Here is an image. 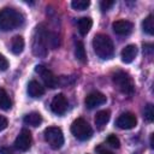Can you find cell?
<instances>
[{"label": "cell", "mask_w": 154, "mask_h": 154, "mask_svg": "<svg viewBox=\"0 0 154 154\" xmlns=\"http://www.w3.org/2000/svg\"><path fill=\"white\" fill-rule=\"evenodd\" d=\"M24 22V17L20 12L14 8H2L0 10V30L10 31L20 26Z\"/></svg>", "instance_id": "obj_1"}, {"label": "cell", "mask_w": 154, "mask_h": 154, "mask_svg": "<svg viewBox=\"0 0 154 154\" xmlns=\"http://www.w3.org/2000/svg\"><path fill=\"white\" fill-rule=\"evenodd\" d=\"M48 31L47 29L40 24L36 26L32 36V53L36 57H46L48 52Z\"/></svg>", "instance_id": "obj_2"}, {"label": "cell", "mask_w": 154, "mask_h": 154, "mask_svg": "<svg viewBox=\"0 0 154 154\" xmlns=\"http://www.w3.org/2000/svg\"><path fill=\"white\" fill-rule=\"evenodd\" d=\"M93 48L96 55L101 59H111L114 54V46L112 40L105 34H97L93 38Z\"/></svg>", "instance_id": "obj_3"}, {"label": "cell", "mask_w": 154, "mask_h": 154, "mask_svg": "<svg viewBox=\"0 0 154 154\" xmlns=\"http://www.w3.org/2000/svg\"><path fill=\"white\" fill-rule=\"evenodd\" d=\"M112 79H113L114 85L123 94H126V95L134 94V91H135V84H134V81H132V78L130 77L129 73H126L124 71H117L113 75Z\"/></svg>", "instance_id": "obj_4"}, {"label": "cell", "mask_w": 154, "mask_h": 154, "mask_svg": "<svg viewBox=\"0 0 154 154\" xmlns=\"http://www.w3.org/2000/svg\"><path fill=\"white\" fill-rule=\"evenodd\" d=\"M71 132H72V135L77 140H79V141H87V140H89L91 137L93 129L88 124L87 120H84L83 118H77L71 124Z\"/></svg>", "instance_id": "obj_5"}, {"label": "cell", "mask_w": 154, "mask_h": 154, "mask_svg": "<svg viewBox=\"0 0 154 154\" xmlns=\"http://www.w3.org/2000/svg\"><path fill=\"white\" fill-rule=\"evenodd\" d=\"M43 136L46 142L49 144L52 149H59L64 144V135L60 128L58 126H48L43 131Z\"/></svg>", "instance_id": "obj_6"}, {"label": "cell", "mask_w": 154, "mask_h": 154, "mask_svg": "<svg viewBox=\"0 0 154 154\" xmlns=\"http://www.w3.org/2000/svg\"><path fill=\"white\" fill-rule=\"evenodd\" d=\"M35 71H36V73H38L41 76V78H42V81H43V83H45L46 87H48L51 89H54V88H57L59 85L58 77L51 70H48L47 67H45L43 65H36Z\"/></svg>", "instance_id": "obj_7"}, {"label": "cell", "mask_w": 154, "mask_h": 154, "mask_svg": "<svg viewBox=\"0 0 154 154\" xmlns=\"http://www.w3.org/2000/svg\"><path fill=\"white\" fill-rule=\"evenodd\" d=\"M137 124V118L134 113L131 112H125V113H122L117 122H116V125L119 128V129H124V130H130V129H134Z\"/></svg>", "instance_id": "obj_8"}, {"label": "cell", "mask_w": 154, "mask_h": 154, "mask_svg": "<svg viewBox=\"0 0 154 154\" xmlns=\"http://www.w3.org/2000/svg\"><path fill=\"white\" fill-rule=\"evenodd\" d=\"M31 141L32 138H31L30 131L26 129H23L14 140V147L20 152H25L31 147Z\"/></svg>", "instance_id": "obj_9"}, {"label": "cell", "mask_w": 154, "mask_h": 154, "mask_svg": "<svg viewBox=\"0 0 154 154\" xmlns=\"http://www.w3.org/2000/svg\"><path fill=\"white\" fill-rule=\"evenodd\" d=\"M67 106H69V102H67V99L64 94H58L54 96V99L52 100V103H51V108L52 111L58 114V116H61L66 112L67 109Z\"/></svg>", "instance_id": "obj_10"}, {"label": "cell", "mask_w": 154, "mask_h": 154, "mask_svg": "<svg viewBox=\"0 0 154 154\" xmlns=\"http://www.w3.org/2000/svg\"><path fill=\"white\" fill-rule=\"evenodd\" d=\"M107 99L106 96L100 93V91H91L89 93L87 96H85V100H84V103L88 108H95L97 106H101L103 103H106Z\"/></svg>", "instance_id": "obj_11"}, {"label": "cell", "mask_w": 154, "mask_h": 154, "mask_svg": "<svg viewBox=\"0 0 154 154\" xmlns=\"http://www.w3.org/2000/svg\"><path fill=\"white\" fill-rule=\"evenodd\" d=\"M112 26H113V31L117 35H122V36L129 35L134 29V24L131 22H129V20H125V19L116 20L112 24Z\"/></svg>", "instance_id": "obj_12"}, {"label": "cell", "mask_w": 154, "mask_h": 154, "mask_svg": "<svg viewBox=\"0 0 154 154\" xmlns=\"http://www.w3.org/2000/svg\"><path fill=\"white\" fill-rule=\"evenodd\" d=\"M137 55V47L135 45H128L122 51V60L125 64H130Z\"/></svg>", "instance_id": "obj_13"}, {"label": "cell", "mask_w": 154, "mask_h": 154, "mask_svg": "<svg viewBox=\"0 0 154 154\" xmlns=\"http://www.w3.org/2000/svg\"><path fill=\"white\" fill-rule=\"evenodd\" d=\"M28 94L31 97H40L45 94V88L37 81H30L28 84Z\"/></svg>", "instance_id": "obj_14"}, {"label": "cell", "mask_w": 154, "mask_h": 154, "mask_svg": "<svg viewBox=\"0 0 154 154\" xmlns=\"http://www.w3.org/2000/svg\"><path fill=\"white\" fill-rule=\"evenodd\" d=\"M77 25H78V31H79V34H81L82 36H84V35H87V34L90 31V29H91V26H93V20H91V18H89V17H82V18L78 19Z\"/></svg>", "instance_id": "obj_15"}, {"label": "cell", "mask_w": 154, "mask_h": 154, "mask_svg": "<svg viewBox=\"0 0 154 154\" xmlns=\"http://www.w3.org/2000/svg\"><path fill=\"white\" fill-rule=\"evenodd\" d=\"M23 122L26 125H30V126H35L36 128V126H38L42 123V116L38 112H30L26 116H24Z\"/></svg>", "instance_id": "obj_16"}, {"label": "cell", "mask_w": 154, "mask_h": 154, "mask_svg": "<svg viewBox=\"0 0 154 154\" xmlns=\"http://www.w3.org/2000/svg\"><path fill=\"white\" fill-rule=\"evenodd\" d=\"M109 118H111V112H109L108 109L99 111V112L96 113V116H95V124H96V126L100 128V129L103 128V126L108 123Z\"/></svg>", "instance_id": "obj_17"}, {"label": "cell", "mask_w": 154, "mask_h": 154, "mask_svg": "<svg viewBox=\"0 0 154 154\" xmlns=\"http://www.w3.org/2000/svg\"><path fill=\"white\" fill-rule=\"evenodd\" d=\"M24 49V38L20 35H17L11 41V52L16 55L20 54Z\"/></svg>", "instance_id": "obj_18"}, {"label": "cell", "mask_w": 154, "mask_h": 154, "mask_svg": "<svg viewBox=\"0 0 154 154\" xmlns=\"http://www.w3.org/2000/svg\"><path fill=\"white\" fill-rule=\"evenodd\" d=\"M11 107H12V101L8 94L4 88H0V108L4 111H8L11 109Z\"/></svg>", "instance_id": "obj_19"}, {"label": "cell", "mask_w": 154, "mask_h": 154, "mask_svg": "<svg viewBox=\"0 0 154 154\" xmlns=\"http://www.w3.org/2000/svg\"><path fill=\"white\" fill-rule=\"evenodd\" d=\"M142 29L148 35H153L154 34V19H153V14H148L144 18V20L142 22Z\"/></svg>", "instance_id": "obj_20"}, {"label": "cell", "mask_w": 154, "mask_h": 154, "mask_svg": "<svg viewBox=\"0 0 154 154\" xmlns=\"http://www.w3.org/2000/svg\"><path fill=\"white\" fill-rule=\"evenodd\" d=\"M75 54L76 58L81 61V63H85L87 61V54H85V49H84V45L82 41H77L76 46H75Z\"/></svg>", "instance_id": "obj_21"}, {"label": "cell", "mask_w": 154, "mask_h": 154, "mask_svg": "<svg viewBox=\"0 0 154 154\" xmlns=\"http://www.w3.org/2000/svg\"><path fill=\"white\" fill-rule=\"evenodd\" d=\"M89 5H90V2L88 0H73L71 2L72 8L76 10V11H83V10L88 8Z\"/></svg>", "instance_id": "obj_22"}, {"label": "cell", "mask_w": 154, "mask_h": 154, "mask_svg": "<svg viewBox=\"0 0 154 154\" xmlns=\"http://www.w3.org/2000/svg\"><path fill=\"white\" fill-rule=\"evenodd\" d=\"M143 114H144V119L147 120V122H153V119H154V109H153V105L152 103H148L146 107H144V112H143Z\"/></svg>", "instance_id": "obj_23"}, {"label": "cell", "mask_w": 154, "mask_h": 154, "mask_svg": "<svg viewBox=\"0 0 154 154\" xmlns=\"http://www.w3.org/2000/svg\"><path fill=\"white\" fill-rule=\"evenodd\" d=\"M107 144L109 146V147H112V148H116V149H118L119 147H120V141H119V138L116 136V135H109L108 137H107Z\"/></svg>", "instance_id": "obj_24"}, {"label": "cell", "mask_w": 154, "mask_h": 154, "mask_svg": "<svg viewBox=\"0 0 154 154\" xmlns=\"http://www.w3.org/2000/svg\"><path fill=\"white\" fill-rule=\"evenodd\" d=\"M114 4H116V2H114L113 0H102V1H100V8H101V11H107V10H109Z\"/></svg>", "instance_id": "obj_25"}, {"label": "cell", "mask_w": 154, "mask_h": 154, "mask_svg": "<svg viewBox=\"0 0 154 154\" xmlns=\"http://www.w3.org/2000/svg\"><path fill=\"white\" fill-rule=\"evenodd\" d=\"M7 67H8V60L2 54H0V71H5L7 70Z\"/></svg>", "instance_id": "obj_26"}, {"label": "cell", "mask_w": 154, "mask_h": 154, "mask_svg": "<svg viewBox=\"0 0 154 154\" xmlns=\"http://www.w3.org/2000/svg\"><path fill=\"white\" fill-rule=\"evenodd\" d=\"M95 150H96V153H97V154H113L111 150H108V149L103 148L102 146H97V147L95 148Z\"/></svg>", "instance_id": "obj_27"}, {"label": "cell", "mask_w": 154, "mask_h": 154, "mask_svg": "<svg viewBox=\"0 0 154 154\" xmlns=\"http://www.w3.org/2000/svg\"><path fill=\"white\" fill-rule=\"evenodd\" d=\"M7 125H8V122H7V119H6L4 116H0V131L5 130V129L7 128Z\"/></svg>", "instance_id": "obj_28"}, {"label": "cell", "mask_w": 154, "mask_h": 154, "mask_svg": "<svg viewBox=\"0 0 154 154\" xmlns=\"http://www.w3.org/2000/svg\"><path fill=\"white\" fill-rule=\"evenodd\" d=\"M0 154H13L12 150L10 148H1L0 149Z\"/></svg>", "instance_id": "obj_29"}]
</instances>
